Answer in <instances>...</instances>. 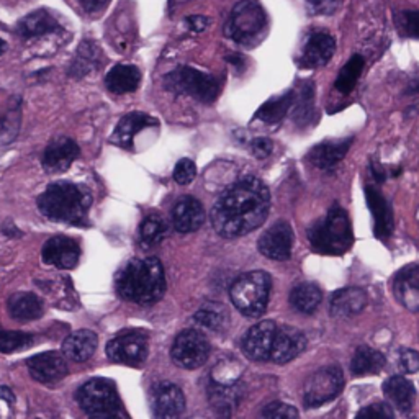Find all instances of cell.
<instances>
[{
    "label": "cell",
    "mask_w": 419,
    "mask_h": 419,
    "mask_svg": "<svg viewBox=\"0 0 419 419\" xmlns=\"http://www.w3.org/2000/svg\"><path fill=\"white\" fill-rule=\"evenodd\" d=\"M79 146L71 138H57L51 141L43 154V167L46 172L57 174L64 172L71 164L79 158Z\"/></svg>",
    "instance_id": "obj_21"
},
{
    "label": "cell",
    "mask_w": 419,
    "mask_h": 419,
    "mask_svg": "<svg viewBox=\"0 0 419 419\" xmlns=\"http://www.w3.org/2000/svg\"><path fill=\"white\" fill-rule=\"evenodd\" d=\"M28 370L33 380L40 383L53 385L61 382L67 375V362L60 352H43L27 360Z\"/></svg>",
    "instance_id": "obj_15"
},
{
    "label": "cell",
    "mask_w": 419,
    "mask_h": 419,
    "mask_svg": "<svg viewBox=\"0 0 419 419\" xmlns=\"http://www.w3.org/2000/svg\"><path fill=\"white\" fill-rule=\"evenodd\" d=\"M6 50H7V45H6V41H4V40H0V55H2V53H4V51H6Z\"/></svg>",
    "instance_id": "obj_55"
},
{
    "label": "cell",
    "mask_w": 419,
    "mask_h": 419,
    "mask_svg": "<svg viewBox=\"0 0 419 419\" xmlns=\"http://www.w3.org/2000/svg\"><path fill=\"white\" fill-rule=\"evenodd\" d=\"M404 94H406V95L419 94V77H416V79H413L411 82H409L406 89H404Z\"/></svg>",
    "instance_id": "obj_52"
},
{
    "label": "cell",
    "mask_w": 419,
    "mask_h": 419,
    "mask_svg": "<svg viewBox=\"0 0 419 419\" xmlns=\"http://www.w3.org/2000/svg\"><path fill=\"white\" fill-rule=\"evenodd\" d=\"M97 334L89 329H81L69 334L62 344V352L72 362H85L97 349Z\"/></svg>",
    "instance_id": "obj_26"
},
{
    "label": "cell",
    "mask_w": 419,
    "mask_h": 419,
    "mask_svg": "<svg viewBox=\"0 0 419 419\" xmlns=\"http://www.w3.org/2000/svg\"><path fill=\"white\" fill-rule=\"evenodd\" d=\"M369 303L365 290L359 287H345L336 290L329 300V313L334 318H352L359 315Z\"/></svg>",
    "instance_id": "obj_22"
},
{
    "label": "cell",
    "mask_w": 419,
    "mask_h": 419,
    "mask_svg": "<svg viewBox=\"0 0 419 419\" xmlns=\"http://www.w3.org/2000/svg\"><path fill=\"white\" fill-rule=\"evenodd\" d=\"M270 289V275L262 270H252L238 277L230 289V296L238 311L249 318H257L267 310Z\"/></svg>",
    "instance_id": "obj_5"
},
{
    "label": "cell",
    "mask_w": 419,
    "mask_h": 419,
    "mask_svg": "<svg viewBox=\"0 0 419 419\" xmlns=\"http://www.w3.org/2000/svg\"><path fill=\"white\" fill-rule=\"evenodd\" d=\"M0 398L4 399V401H7V403H13V394H12V392H11V388H7V387H2L0 388Z\"/></svg>",
    "instance_id": "obj_53"
},
{
    "label": "cell",
    "mask_w": 419,
    "mask_h": 419,
    "mask_svg": "<svg viewBox=\"0 0 419 419\" xmlns=\"http://www.w3.org/2000/svg\"><path fill=\"white\" fill-rule=\"evenodd\" d=\"M294 107H295L294 120L298 123V126H306L313 121V116H315V84L313 82H305V84L301 85L298 99H295Z\"/></svg>",
    "instance_id": "obj_35"
},
{
    "label": "cell",
    "mask_w": 419,
    "mask_h": 419,
    "mask_svg": "<svg viewBox=\"0 0 419 419\" xmlns=\"http://www.w3.org/2000/svg\"><path fill=\"white\" fill-rule=\"evenodd\" d=\"M306 349V336L294 326H277L272 344L270 360L275 364H287L298 357Z\"/></svg>",
    "instance_id": "obj_14"
},
{
    "label": "cell",
    "mask_w": 419,
    "mask_h": 419,
    "mask_svg": "<svg viewBox=\"0 0 419 419\" xmlns=\"http://www.w3.org/2000/svg\"><path fill=\"white\" fill-rule=\"evenodd\" d=\"M357 418H394L393 408H390L387 403H372L365 406L357 413Z\"/></svg>",
    "instance_id": "obj_47"
},
{
    "label": "cell",
    "mask_w": 419,
    "mask_h": 419,
    "mask_svg": "<svg viewBox=\"0 0 419 419\" xmlns=\"http://www.w3.org/2000/svg\"><path fill=\"white\" fill-rule=\"evenodd\" d=\"M262 416L269 419H295L298 418V411H296L295 406L291 404L282 403V401H274L269 403L267 406L262 409Z\"/></svg>",
    "instance_id": "obj_43"
},
{
    "label": "cell",
    "mask_w": 419,
    "mask_h": 419,
    "mask_svg": "<svg viewBox=\"0 0 419 419\" xmlns=\"http://www.w3.org/2000/svg\"><path fill=\"white\" fill-rule=\"evenodd\" d=\"M174 364L179 367L195 370L207 362L210 355V344L207 336L197 329H185L175 338L170 349Z\"/></svg>",
    "instance_id": "obj_10"
},
{
    "label": "cell",
    "mask_w": 419,
    "mask_h": 419,
    "mask_svg": "<svg viewBox=\"0 0 419 419\" xmlns=\"http://www.w3.org/2000/svg\"><path fill=\"white\" fill-rule=\"evenodd\" d=\"M277 333V324L274 321L266 320L252 326L242 338V352H245L251 360L264 362L270 360L272 344Z\"/></svg>",
    "instance_id": "obj_12"
},
{
    "label": "cell",
    "mask_w": 419,
    "mask_h": 419,
    "mask_svg": "<svg viewBox=\"0 0 419 419\" xmlns=\"http://www.w3.org/2000/svg\"><path fill=\"white\" fill-rule=\"evenodd\" d=\"M210 392V403L215 406L218 411L223 414H230L231 408H235L238 401H240V390H238L236 383L233 385H220L215 383Z\"/></svg>",
    "instance_id": "obj_36"
},
{
    "label": "cell",
    "mask_w": 419,
    "mask_h": 419,
    "mask_svg": "<svg viewBox=\"0 0 419 419\" xmlns=\"http://www.w3.org/2000/svg\"><path fill=\"white\" fill-rule=\"evenodd\" d=\"M4 231L7 233V235H11V236H13V238H17V236H20V231H17L15 228H13V225L12 223H7L6 226H4Z\"/></svg>",
    "instance_id": "obj_54"
},
{
    "label": "cell",
    "mask_w": 419,
    "mask_h": 419,
    "mask_svg": "<svg viewBox=\"0 0 419 419\" xmlns=\"http://www.w3.org/2000/svg\"><path fill=\"white\" fill-rule=\"evenodd\" d=\"M172 223L179 233H193L205 223V208L195 197L185 195L172 208Z\"/></svg>",
    "instance_id": "obj_23"
},
{
    "label": "cell",
    "mask_w": 419,
    "mask_h": 419,
    "mask_svg": "<svg viewBox=\"0 0 419 419\" xmlns=\"http://www.w3.org/2000/svg\"><path fill=\"white\" fill-rule=\"evenodd\" d=\"M311 15H333L339 8V0H306Z\"/></svg>",
    "instance_id": "obj_46"
},
{
    "label": "cell",
    "mask_w": 419,
    "mask_h": 419,
    "mask_svg": "<svg viewBox=\"0 0 419 419\" xmlns=\"http://www.w3.org/2000/svg\"><path fill=\"white\" fill-rule=\"evenodd\" d=\"M187 25L192 32L195 33H202L205 28L208 27V18L202 17V15H193L187 18Z\"/></svg>",
    "instance_id": "obj_50"
},
{
    "label": "cell",
    "mask_w": 419,
    "mask_h": 419,
    "mask_svg": "<svg viewBox=\"0 0 419 419\" xmlns=\"http://www.w3.org/2000/svg\"><path fill=\"white\" fill-rule=\"evenodd\" d=\"M141 82V72L136 66L131 64H118L111 67L109 74L105 77L107 89H109L111 94L121 95V94H130L138 89Z\"/></svg>",
    "instance_id": "obj_27"
},
{
    "label": "cell",
    "mask_w": 419,
    "mask_h": 419,
    "mask_svg": "<svg viewBox=\"0 0 419 419\" xmlns=\"http://www.w3.org/2000/svg\"><path fill=\"white\" fill-rule=\"evenodd\" d=\"M398 367L404 373H416L419 370V354L413 349H401L398 352Z\"/></svg>",
    "instance_id": "obj_45"
},
{
    "label": "cell",
    "mask_w": 419,
    "mask_h": 419,
    "mask_svg": "<svg viewBox=\"0 0 419 419\" xmlns=\"http://www.w3.org/2000/svg\"><path fill=\"white\" fill-rule=\"evenodd\" d=\"M370 174H372V177H373V180L377 184H383L385 180H387V177H388L387 167H385L383 164L377 163V160H375V159L370 160Z\"/></svg>",
    "instance_id": "obj_49"
},
{
    "label": "cell",
    "mask_w": 419,
    "mask_h": 419,
    "mask_svg": "<svg viewBox=\"0 0 419 419\" xmlns=\"http://www.w3.org/2000/svg\"><path fill=\"white\" fill-rule=\"evenodd\" d=\"M81 247L67 236H53L43 246V261L57 269H74L79 262Z\"/></svg>",
    "instance_id": "obj_19"
},
{
    "label": "cell",
    "mask_w": 419,
    "mask_h": 419,
    "mask_svg": "<svg viewBox=\"0 0 419 419\" xmlns=\"http://www.w3.org/2000/svg\"><path fill=\"white\" fill-rule=\"evenodd\" d=\"M336 53V40L328 32H315L306 40L301 51L300 64L306 69L323 67L333 60Z\"/></svg>",
    "instance_id": "obj_17"
},
{
    "label": "cell",
    "mask_w": 419,
    "mask_h": 419,
    "mask_svg": "<svg viewBox=\"0 0 419 419\" xmlns=\"http://www.w3.org/2000/svg\"><path fill=\"white\" fill-rule=\"evenodd\" d=\"M364 66H365V61L360 55H354L350 57V60L344 64L343 69L339 71L338 79L334 82L336 90L341 92V94H349V92L355 87V84H357L359 77L364 71Z\"/></svg>",
    "instance_id": "obj_37"
},
{
    "label": "cell",
    "mask_w": 419,
    "mask_h": 419,
    "mask_svg": "<svg viewBox=\"0 0 419 419\" xmlns=\"http://www.w3.org/2000/svg\"><path fill=\"white\" fill-rule=\"evenodd\" d=\"M151 125H156V120L153 116L138 114V111L126 115L120 120V123L116 125L115 133L111 136V143L121 146V148H130V146L133 144L135 136L138 135L141 130H144L146 126Z\"/></svg>",
    "instance_id": "obj_28"
},
{
    "label": "cell",
    "mask_w": 419,
    "mask_h": 419,
    "mask_svg": "<svg viewBox=\"0 0 419 419\" xmlns=\"http://www.w3.org/2000/svg\"><path fill=\"white\" fill-rule=\"evenodd\" d=\"M97 57H99V50L92 45V43H82L79 48V53H77V60L74 62V67L72 69L79 71L81 76L87 74V71L90 69L92 66L97 64Z\"/></svg>",
    "instance_id": "obj_42"
},
{
    "label": "cell",
    "mask_w": 419,
    "mask_h": 419,
    "mask_svg": "<svg viewBox=\"0 0 419 419\" xmlns=\"http://www.w3.org/2000/svg\"><path fill=\"white\" fill-rule=\"evenodd\" d=\"M242 372L241 364L235 359H225L213 369V383L220 385H233L238 382Z\"/></svg>",
    "instance_id": "obj_39"
},
{
    "label": "cell",
    "mask_w": 419,
    "mask_h": 419,
    "mask_svg": "<svg viewBox=\"0 0 419 419\" xmlns=\"http://www.w3.org/2000/svg\"><path fill=\"white\" fill-rule=\"evenodd\" d=\"M274 144L269 138H256L251 141V151L257 159H266L272 153Z\"/></svg>",
    "instance_id": "obj_48"
},
{
    "label": "cell",
    "mask_w": 419,
    "mask_h": 419,
    "mask_svg": "<svg viewBox=\"0 0 419 419\" xmlns=\"http://www.w3.org/2000/svg\"><path fill=\"white\" fill-rule=\"evenodd\" d=\"M392 291L399 305L413 313H419V264L398 270L392 280Z\"/></svg>",
    "instance_id": "obj_16"
},
{
    "label": "cell",
    "mask_w": 419,
    "mask_h": 419,
    "mask_svg": "<svg viewBox=\"0 0 419 419\" xmlns=\"http://www.w3.org/2000/svg\"><path fill=\"white\" fill-rule=\"evenodd\" d=\"M164 85L174 94L192 95L205 104H212L220 94V84L215 77L187 66L169 72L164 77Z\"/></svg>",
    "instance_id": "obj_8"
},
{
    "label": "cell",
    "mask_w": 419,
    "mask_h": 419,
    "mask_svg": "<svg viewBox=\"0 0 419 419\" xmlns=\"http://www.w3.org/2000/svg\"><path fill=\"white\" fill-rule=\"evenodd\" d=\"M197 177V165L192 159H180L177 165L174 169V180L180 185H187L193 182V179Z\"/></svg>",
    "instance_id": "obj_44"
},
{
    "label": "cell",
    "mask_w": 419,
    "mask_h": 419,
    "mask_svg": "<svg viewBox=\"0 0 419 419\" xmlns=\"http://www.w3.org/2000/svg\"><path fill=\"white\" fill-rule=\"evenodd\" d=\"M344 387L343 369L329 365L310 375L303 388L305 408H318L339 397Z\"/></svg>",
    "instance_id": "obj_9"
},
{
    "label": "cell",
    "mask_w": 419,
    "mask_h": 419,
    "mask_svg": "<svg viewBox=\"0 0 419 419\" xmlns=\"http://www.w3.org/2000/svg\"><path fill=\"white\" fill-rule=\"evenodd\" d=\"M295 102V94L294 92H285L284 95L275 97V99H270L266 102L264 105L257 110L256 118L264 121V123H279L282 118H285L287 111Z\"/></svg>",
    "instance_id": "obj_34"
},
{
    "label": "cell",
    "mask_w": 419,
    "mask_h": 419,
    "mask_svg": "<svg viewBox=\"0 0 419 419\" xmlns=\"http://www.w3.org/2000/svg\"><path fill=\"white\" fill-rule=\"evenodd\" d=\"M116 291L121 298L138 305H153L165 291L164 267L158 257L133 259L116 277Z\"/></svg>",
    "instance_id": "obj_2"
},
{
    "label": "cell",
    "mask_w": 419,
    "mask_h": 419,
    "mask_svg": "<svg viewBox=\"0 0 419 419\" xmlns=\"http://www.w3.org/2000/svg\"><path fill=\"white\" fill-rule=\"evenodd\" d=\"M385 364H387V359L380 350H375L369 345H360L355 349L354 357L350 360V370L355 377H365V375L382 372Z\"/></svg>",
    "instance_id": "obj_29"
},
{
    "label": "cell",
    "mask_w": 419,
    "mask_h": 419,
    "mask_svg": "<svg viewBox=\"0 0 419 419\" xmlns=\"http://www.w3.org/2000/svg\"><path fill=\"white\" fill-rule=\"evenodd\" d=\"M352 143L354 138L323 141V143L313 146V148L308 151L306 160L318 169H331L344 159V156L348 154Z\"/></svg>",
    "instance_id": "obj_24"
},
{
    "label": "cell",
    "mask_w": 419,
    "mask_h": 419,
    "mask_svg": "<svg viewBox=\"0 0 419 419\" xmlns=\"http://www.w3.org/2000/svg\"><path fill=\"white\" fill-rule=\"evenodd\" d=\"M57 28H60L57 22L51 17L50 12L43 11V8L41 11L32 12L30 15H27L20 22V33H22V36H25V38H35V36L46 35V33L56 32Z\"/></svg>",
    "instance_id": "obj_32"
},
{
    "label": "cell",
    "mask_w": 419,
    "mask_h": 419,
    "mask_svg": "<svg viewBox=\"0 0 419 419\" xmlns=\"http://www.w3.org/2000/svg\"><path fill=\"white\" fill-rule=\"evenodd\" d=\"M92 193L85 187L71 182H57L48 187L38 198L41 213L55 221L84 226L89 221Z\"/></svg>",
    "instance_id": "obj_3"
},
{
    "label": "cell",
    "mask_w": 419,
    "mask_h": 419,
    "mask_svg": "<svg viewBox=\"0 0 419 419\" xmlns=\"http://www.w3.org/2000/svg\"><path fill=\"white\" fill-rule=\"evenodd\" d=\"M267 27L264 7L257 0H241L233 7L226 23V35L242 45H249Z\"/></svg>",
    "instance_id": "obj_7"
},
{
    "label": "cell",
    "mask_w": 419,
    "mask_h": 419,
    "mask_svg": "<svg viewBox=\"0 0 419 419\" xmlns=\"http://www.w3.org/2000/svg\"><path fill=\"white\" fill-rule=\"evenodd\" d=\"M77 401L87 416L111 419L121 416V403L115 385L107 378H92L77 390Z\"/></svg>",
    "instance_id": "obj_6"
},
{
    "label": "cell",
    "mask_w": 419,
    "mask_h": 419,
    "mask_svg": "<svg viewBox=\"0 0 419 419\" xmlns=\"http://www.w3.org/2000/svg\"><path fill=\"white\" fill-rule=\"evenodd\" d=\"M185 409V398L182 390L175 383L163 382L153 390V411L159 419L179 418Z\"/></svg>",
    "instance_id": "obj_20"
},
{
    "label": "cell",
    "mask_w": 419,
    "mask_h": 419,
    "mask_svg": "<svg viewBox=\"0 0 419 419\" xmlns=\"http://www.w3.org/2000/svg\"><path fill=\"white\" fill-rule=\"evenodd\" d=\"M394 25L406 38L419 40V11H401L394 13Z\"/></svg>",
    "instance_id": "obj_41"
},
{
    "label": "cell",
    "mask_w": 419,
    "mask_h": 419,
    "mask_svg": "<svg viewBox=\"0 0 419 419\" xmlns=\"http://www.w3.org/2000/svg\"><path fill=\"white\" fill-rule=\"evenodd\" d=\"M167 233V223L163 217L149 215L141 223L139 235L148 246H154L164 240V235Z\"/></svg>",
    "instance_id": "obj_38"
},
{
    "label": "cell",
    "mask_w": 419,
    "mask_h": 419,
    "mask_svg": "<svg viewBox=\"0 0 419 419\" xmlns=\"http://www.w3.org/2000/svg\"><path fill=\"white\" fill-rule=\"evenodd\" d=\"M270 192L262 180L245 177L231 185L213 205L212 225L223 238H240L254 231L267 220Z\"/></svg>",
    "instance_id": "obj_1"
},
{
    "label": "cell",
    "mask_w": 419,
    "mask_h": 419,
    "mask_svg": "<svg viewBox=\"0 0 419 419\" xmlns=\"http://www.w3.org/2000/svg\"><path fill=\"white\" fill-rule=\"evenodd\" d=\"M195 321L212 331H223L230 323V313L225 305L218 301H208L195 313Z\"/></svg>",
    "instance_id": "obj_33"
},
{
    "label": "cell",
    "mask_w": 419,
    "mask_h": 419,
    "mask_svg": "<svg viewBox=\"0 0 419 419\" xmlns=\"http://www.w3.org/2000/svg\"><path fill=\"white\" fill-rule=\"evenodd\" d=\"M33 343V336L20 331H7L0 328V352L8 354L23 349Z\"/></svg>",
    "instance_id": "obj_40"
},
{
    "label": "cell",
    "mask_w": 419,
    "mask_h": 419,
    "mask_svg": "<svg viewBox=\"0 0 419 419\" xmlns=\"http://www.w3.org/2000/svg\"><path fill=\"white\" fill-rule=\"evenodd\" d=\"M365 202L373 218V235L380 241H387L393 233V210L383 193L373 185H365Z\"/></svg>",
    "instance_id": "obj_18"
},
{
    "label": "cell",
    "mask_w": 419,
    "mask_h": 419,
    "mask_svg": "<svg viewBox=\"0 0 419 419\" xmlns=\"http://www.w3.org/2000/svg\"><path fill=\"white\" fill-rule=\"evenodd\" d=\"M8 313L13 320L18 321H32L41 318L43 303L36 295L20 291V294L12 295L7 301Z\"/></svg>",
    "instance_id": "obj_30"
},
{
    "label": "cell",
    "mask_w": 419,
    "mask_h": 419,
    "mask_svg": "<svg viewBox=\"0 0 419 419\" xmlns=\"http://www.w3.org/2000/svg\"><path fill=\"white\" fill-rule=\"evenodd\" d=\"M323 300V294L321 289L316 284L311 282H305L294 287V290L290 291V303L296 311L305 315H311L318 310V306Z\"/></svg>",
    "instance_id": "obj_31"
},
{
    "label": "cell",
    "mask_w": 419,
    "mask_h": 419,
    "mask_svg": "<svg viewBox=\"0 0 419 419\" xmlns=\"http://www.w3.org/2000/svg\"><path fill=\"white\" fill-rule=\"evenodd\" d=\"M107 355L111 362L139 365L148 357V336L139 331H123L107 344Z\"/></svg>",
    "instance_id": "obj_11"
},
{
    "label": "cell",
    "mask_w": 419,
    "mask_h": 419,
    "mask_svg": "<svg viewBox=\"0 0 419 419\" xmlns=\"http://www.w3.org/2000/svg\"><path fill=\"white\" fill-rule=\"evenodd\" d=\"M383 393L385 398L388 399V403L401 413L411 411L414 399H416V388H414V385L408 378L401 377V375H394V377L385 380Z\"/></svg>",
    "instance_id": "obj_25"
},
{
    "label": "cell",
    "mask_w": 419,
    "mask_h": 419,
    "mask_svg": "<svg viewBox=\"0 0 419 419\" xmlns=\"http://www.w3.org/2000/svg\"><path fill=\"white\" fill-rule=\"evenodd\" d=\"M311 249L323 256H343L354 245V231L349 215L341 205H333L328 213L308 230Z\"/></svg>",
    "instance_id": "obj_4"
},
{
    "label": "cell",
    "mask_w": 419,
    "mask_h": 419,
    "mask_svg": "<svg viewBox=\"0 0 419 419\" xmlns=\"http://www.w3.org/2000/svg\"><path fill=\"white\" fill-rule=\"evenodd\" d=\"M107 2H109V0H79L82 8H84L85 12H90V13L100 11L102 7L107 6Z\"/></svg>",
    "instance_id": "obj_51"
},
{
    "label": "cell",
    "mask_w": 419,
    "mask_h": 419,
    "mask_svg": "<svg viewBox=\"0 0 419 419\" xmlns=\"http://www.w3.org/2000/svg\"><path fill=\"white\" fill-rule=\"evenodd\" d=\"M294 230L287 221H277L259 240L261 254L272 261H287L291 256Z\"/></svg>",
    "instance_id": "obj_13"
}]
</instances>
